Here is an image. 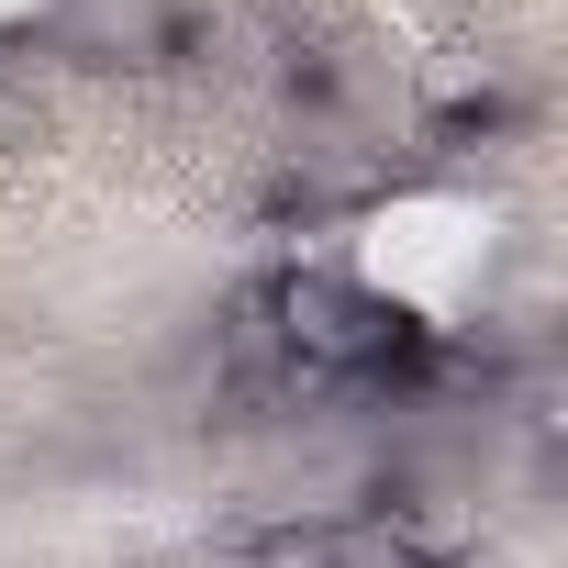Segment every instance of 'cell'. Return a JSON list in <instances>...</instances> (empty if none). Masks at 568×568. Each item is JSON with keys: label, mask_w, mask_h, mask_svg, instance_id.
<instances>
[{"label": "cell", "mask_w": 568, "mask_h": 568, "mask_svg": "<svg viewBox=\"0 0 568 568\" xmlns=\"http://www.w3.org/2000/svg\"><path fill=\"white\" fill-rule=\"evenodd\" d=\"M256 324H267L278 368H291L313 402H324V390H379V379H424V368H435V335L379 291L357 256H278V267L256 278Z\"/></svg>", "instance_id": "1"}, {"label": "cell", "mask_w": 568, "mask_h": 568, "mask_svg": "<svg viewBox=\"0 0 568 568\" xmlns=\"http://www.w3.org/2000/svg\"><path fill=\"white\" fill-rule=\"evenodd\" d=\"M234 568H335V524L324 513H278L234 546Z\"/></svg>", "instance_id": "2"}]
</instances>
